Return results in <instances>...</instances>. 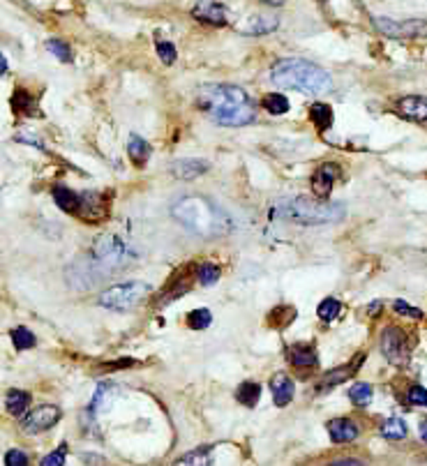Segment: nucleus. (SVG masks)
<instances>
[{"mask_svg":"<svg viewBox=\"0 0 427 466\" xmlns=\"http://www.w3.org/2000/svg\"><path fill=\"white\" fill-rule=\"evenodd\" d=\"M199 107L210 120L225 127H242L256 118V104L245 90L231 83H208L199 88Z\"/></svg>","mask_w":427,"mask_h":466,"instance_id":"nucleus-1","label":"nucleus"},{"mask_svg":"<svg viewBox=\"0 0 427 466\" xmlns=\"http://www.w3.org/2000/svg\"><path fill=\"white\" fill-rule=\"evenodd\" d=\"M271 81L278 88L300 90L305 95H324L333 88L331 74L305 58H282L271 67Z\"/></svg>","mask_w":427,"mask_h":466,"instance_id":"nucleus-2","label":"nucleus"},{"mask_svg":"<svg viewBox=\"0 0 427 466\" xmlns=\"http://www.w3.org/2000/svg\"><path fill=\"white\" fill-rule=\"evenodd\" d=\"M171 215L187 231L201 235V238H218L231 229V222L225 215V210H220V206H215L213 201L203 199V196H185L176 203Z\"/></svg>","mask_w":427,"mask_h":466,"instance_id":"nucleus-3","label":"nucleus"},{"mask_svg":"<svg viewBox=\"0 0 427 466\" xmlns=\"http://www.w3.org/2000/svg\"><path fill=\"white\" fill-rule=\"evenodd\" d=\"M284 215L303 226H321L342 222L346 208L337 201H326L319 196H314V199L312 196H295L284 206Z\"/></svg>","mask_w":427,"mask_h":466,"instance_id":"nucleus-4","label":"nucleus"},{"mask_svg":"<svg viewBox=\"0 0 427 466\" xmlns=\"http://www.w3.org/2000/svg\"><path fill=\"white\" fill-rule=\"evenodd\" d=\"M150 293V286L143 282H123L104 288L100 293V305L114 312H129Z\"/></svg>","mask_w":427,"mask_h":466,"instance_id":"nucleus-5","label":"nucleus"},{"mask_svg":"<svg viewBox=\"0 0 427 466\" xmlns=\"http://www.w3.org/2000/svg\"><path fill=\"white\" fill-rule=\"evenodd\" d=\"M93 259L104 268H123L129 264V249L118 235H100L93 247Z\"/></svg>","mask_w":427,"mask_h":466,"instance_id":"nucleus-6","label":"nucleus"},{"mask_svg":"<svg viewBox=\"0 0 427 466\" xmlns=\"http://www.w3.org/2000/svg\"><path fill=\"white\" fill-rule=\"evenodd\" d=\"M372 23L381 35L390 39H413V37L427 35V21H418V19L395 21V19H388V17H374Z\"/></svg>","mask_w":427,"mask_h":466,"instance_id":"nucleus-7","label":"nucleus"},{"mask_svg":"<svg viewBox=\"0 0 427 466\" xmlns=\"http://www.w3.org/2000/svg\"><path fill=\"white\" fill-rule=\"evenodd\" d=\"M381 353L386 356L390 365L402 367L409 363V342H406V335L399 328L390 326L381 332Z\"/></svg>","mask_w":427,"mask_h":466,"instance_id":"nucleus-8","label":"nucleus"},{"mask_svg":"<svg viewBox=\"0 0 427 466\" xmlns=\"http://www.w3.org/2000/svg\"><path fill=\"white\" fill-rule=\"evenodd\" d=\"M61 420V409L54 404H42L35 406L32 411H28L21 418V430L25 434H39V432H47Z\"/></svg>","mask_w":427,"mask_h":466,"instance_id":"nucleus-9","label":"nucleus"},{"mask_svg":"<svg viewBox=\"0 0 427 466\" xmlns=\"http://www.w3.org/2000/svg\"><path fill=\"white\" fill-rule=\"evenodd\" d=\"M79 210L76 215L85 222H100L109 218V203L102 194L97 192H85L79 196Z\"/></svg>","mask_w":427,"mask_h":466,"instance_id":"nucleus-10","label":"nucleus"},{"mask_svg":"<svg viewBox=\"0 0 427 466\" xmlns=\"http://www.w3.org/2000/svg\"><path fill=\"white\" fill-rule=\"evenodd\" d=\"M192 17L196 21L210 25H227V8L218 0H196L192 8Z\"/></svg>","mask_w":427,"mask_h":466,"instance_id":"nucleus-11","label":"nucleus"},{"mask_svg":"<svg viewBox=\"0 0 427 466\" xmlns=\"http://www.w3.org/2000/svg\"><path fill=\"white\" fill-rule=\"evenodd\" d=\"M397 114L413 123L427 120V97L423 95H406L397 102Z\"/></svg>","mask_w":427,"mask_h":466,"instance_id":"nucleus-12","label":"nucleus"},{"mask_svg":"<svg viewBox=\"0 0 427 466\" xmlns=\"http://www.w3.org/2000/svg\"><path fill=\"white\" fill-rule=\"evenodd\" d=\"M335 178H337V164H321V167L312 176V192H314V196H319V199L331 196Z\"/></svg>","mask_w":427,"mask_h":466,"instance_id":"nucleus-13","label":"nucleus"},{"mask_svg":"<svg viewBox=\"0 0 427 466\" xmlns=\"http://www.w3.org/2000/svg\"><path fill=\"white\" fill-rule=\"evenodd\" d=\"M328 434H331L335 443H349V441H356L358 427L349 418H335L328 423Z\"/></svg>","mask_w":427,"mask_h":466,"instance_id":"nucleus-14","label":"nucleus"},{"mask_svg":"<svg viewBox=\"0 0 427 466\" xmlns=\"http://www.w3.org/2000/svg\"><path fill=\"white\" fill-rule=\"evenodd\" d=\"M363 358H365V353H360V356L353 360L351 365H344V367H337V370H333L331 374H326L324 377V381L319 383V392H326L328 388H333V385H337V383H344L346 379L349 377H353L356 374V370L360 365H363Z\"/></svg>","mask_w":427,"mask_h":466,"instance_id":"nucleus-15","label":"nucleus"},{"mask_svg":"<svg viewBox=\"0 0 427 466\" xmlns=\"http://www.w3.org/2000/svg\"><path fill=\"white\" fill-rule=\"evenodd\" d=\"M271 388H273L275 406H287L293 399L295 385H293V381L287 377V374H275V377L271 379Z\"/></svg>","mask_w":427,"mask_h":466,"instance_id":"nucleus-16","label":"nucleus"},{"mask_svg":"<svg viewBox=\"0 0 427 466\" xmlns=\"http://www.w3.org/2000/svg\"><path fill=\"white\" fill-rule=\"evenodd\" d=\"M206 171H208V162H203V160H178V162H174V167H171V173H174L178 180L199 178V176Z\"/></svg>","mask_w":427,"mask_h":466,"instance_id":"nucleus-17","label":"nucleus"},{"mask_svg":"<svg viewBox=\"0 0 427 466\" xmlns=\"http://www.w3.org/2000/svg\"><path fill=\"white\" fill-rule=\"evenodd\" d=\"M213 464V448L206 445V448H196L187 455H183L176 459L174 466H210Z\"/></svg>","mask_w":427,"mask_h":466,"instance_id":"nucleus-18","label":"nucleus"},{"mask_svg":"<svg viewBox=\"0 0 427 466\" xmlns=\"http://www.w3.org/2000/svg\"><path fill=\"white\" fill-rule=\"evenodd\" d=\"M127 155L136 167H143L150 157V143L143 141L139 134H132L129 136V143H127Z\"/></svg>","mask_w":427,"mask_h":466,"instance_id":"nucleus-19","label":"nucleus"},{"mask_svg":"<svg viewBox=\"0 0 427 466\" xmlns=\"http://www.w3.org/2000/svg\"><path fill=\"white\" fill-rule=\"evenodd\" d=\"M30 395L25 390H10V395L5 397V406H8V411L12 416L17 418H23L25 416V409L30 406Z\"/></svg>","mask_w":427,"mask_h":466,"instance_id":"nucleus-20","label":"nucleus"},{"mask_svg":"<svg viewBox=\"0 0 427 466\" xmlns=\"http://www.w3.org/2000/svg\"><path fill=\"white\" fill-rule=\"evenodd\" d=\"M310 120L317 125L319 132H326V129L333 127V109L324 102H317L310 107Z\"/></svg>","mask_w":427,"mask_h":466,"instance_id":"nucleus-21","label":"nucleus"},{"mask_svg":"<svg viewBox=\"0 0 427 466\" xmlns=\"http://www.w3.org/2000/svg\"><path fill=\"white\" fill-rule=\"evenodd\" d=\"M289 360H291L295 367H314L317 365V351H314V346L310 344H298L289 353Z\"/></svg>","mask_w":427,"mask_h":466,"instance_id":"nucleus-22","label":"nucleus"},{"mask_svg":"<svg viewBox=\"0 0 427 466\" xmlns=\"http://www.w3.org/2000/svg\"><path fill=\"white\" fill-rule=\"evenodd\" d=\"M236 399L247 406V409H252V406H256V402L261 399V385L254 383V381H245V383L238 385V390H236Z\"/></svg>","mask_w":427,"mask_h":466,"instance_id":"nucleus-23","label":"nucleus"},{"mask_svg":"<svg viewBox=\"0 0 427 466\" xmlns=\"http://www.w3.org/2000/svg\"><path fill=\"white\" fill-rule=\"evenodd\" d=\"M54 201L58 203V208L61 210H65V213H74L76 215V210H79V196L72 192V189H67V187H54Z\"/></svg>","mask_w":427,"mask_h":466,"instance_id":"nucleus-24","label":"nucleus"},{"mask_svg":"<svg viewBox=\"0 0 427 466\" xmlns=\"http://www.w3.org/2000/svg\"><path fill=\"white\" fill-rule=\"evenodd\" d=\"M280 21L273 17H259V19H252V23L245 25V28H240V32H245V35H266V32H273L278 30Z\"/></svg>","mask_w":427,"mask_h":466,"instance_id":"nucleus-25","label":"nucleus"},{"mask_svg":"<svg viewBox=\"0 0 427 466\" xmlns=\"http://www.w3.org/2000/svg\"><path fill=\"white\" fill-rule=\"evenodd\" d=\"M261 107H264L268 114L282 116V114H287V111H289V100L284 95H280V93H271V95H266L264 100H261Z\"/></svg>","mask_w":427,"mask_h":466,"instance_id":"nucleus-26","label":"nucleus"},{"mask_svg":"<svg viewBox=\"0 0 427 466\" xmlns=\"http://www.w3.org/2000/svg\"><path fill=\"white\" fill-rule=\"evenodd\" d=\"M12 107H14L17 114H23V116H35V100L25 93V90H17L14 97H12Z\"/></svg>","mask_w":427,"mask_h":466,"instance_id":"nucleus-27","label":"nucleus"},{"mask_svg":"<svg viewBox=\"0 0 427 466\" xmlns=\"http://www.w3.org/2000/svg\"><path fill=\"white\" fill-rule=\"evenodd\" d=\"M381 434H384L386 438H393V441L404 438L406 436V423L399 418H388L384 425H381Z\"/></svg>","mask_w":427,"mask_h":466,"instance_id":"nucleus-28","label":"nucleus"},{"mask_svg":"<svg viewBox=\"0 0 427 466\" xmlns=\"http://www.w3.org/2000/svg\"><path fill=\"white\" fill-rule=\"evenodd\" d=\"M349 399L356 406H367L372 402V385L370 383H353L349 388Z\"/></svg>","mask_w":427,"mask_h":466,"instance_id":"nucleus-29","label":"nucleus"},{"mask_svg":"<svg viewBox=\"0 0 427 466\" xmlns=\"http://www.w3.org/2000/svg\"><path fill=\"white\" fill-rule=\"evenodd\" d=\"M12 342H14L19 351H25V349H30V346H35V335H32L28 328L19 326L12 330Z\"/></svg>","mask_w":427,"mask_h":466,"instance_id":"nucleus-30","label":"nucleus"},{"mask_svg":"<svg viewBox=\"0 0 427 466\" xmlns=\"http://www.w3.org/2000/svg\"><path fill=\"white\" fill-rule=\"evenodd\" d=\"M196 279H199L203 286L215 284V282L220 279V266L210 264V261H206V264H201V266H199V271H196Z\"/></svg>","mask_w":427,"mask_h":466,"instance_id":"nucleus-31","label":"nucleus"},{"mask_svg":"<svg viewBox=\"0 0 427 466\" xmlns=\"http://www.w3.org/2000/svg\"><path fill=\"white\" fill-rule=\"evenodd\" d=\"M210 321H213L210 310H194L187 314V326L192 328V330H203V328L210 326Z\"/></svg>","mask_w":427,"mask_h":466,"instance_id":"nucleus-32","label":"nucleus"},{"mask_svg":"<svg viewBox=\"0 0 427 466\" xmlns=\"http://www.w3.org/2000/svg\"><path fill=\"white\" fill-rule=\"evenodd\" d=\"M47 49L58 58V61H63V63L72 61V49L67 42H63V39H47Z\"/></svg>","mask_w":427,"mask_h":466,"instance_id":"nucleus-33","label":"nucleus"},{"mask_svg":"<svg viewBox=\"0 0 427 466\" xmlns=\"http://www.w3.org/2000/svg\"><path fill=\"white\" fill-rule=\"evenodd\" d=\"M340 310H342L340 300H335V298H326L324 303L319 305L317 314H319V319H321V321H333V319H337Z\"/></svg>","mask_w":427,"mask_h":466,"instance_id":"nucleus-34","label":"nucleus"},{"mask_svg":"<svg viewBox=\"0 0 427 466\" xmlns=\"http://www.w3.org/2000/svg\"><path fill=\"white\" fill-rule=\"evenodd\" d=\"M111 395H114V388H111L109 383H102L100 388H97V392H95V397H93V404H90V411H100V406H104L107 404L109 406V402H111Z\"/></svg>","mask_w":427,"mask_h":466,"instance_id":"nucleus-35","label":"nucleus"},{"mask_svg":"<svg viewBox=\"0 0 427 466\" xmlns=\"http://www.w3.org/2000/svg\"><path fill=\"white\" fill-rule=\"evenodd\" d=\"M157 56L162 58V63L171 65L178 58V54H176V47L171 42H157Z\"/></svg>","mask_w":427,"mask_h":466,"instance_id":"nucleus-36","label":"nucleus"},{"mask_svg":"<svg viewBox=\"0 0 427 466\" xmlns=\"http://www.w3.org/2000/svg\"><path fill=\"white\" fill-rule=\"evenodd\" d=\"M5 466H28V455L19 448H12L5 455Z\"/></svg>","mask_w":427,"mask_h":466,"instance_id":"nucleus-37","label":"nucleus"},{"mask_svg":"<svg viewBox=\"0 0 427 466\" xmlns=\"http://www.w3.org/2000/svg\"><path fill=\"white\" fill-rule=\"evenodd\" d=\"M65 452H67V445L61 443V448L44 457L42 462H39V466H63L65 464Z\"/></svg>","mask_w":427,"mask_h":466,"instance_id":"nucleus-38","label":"nucleus"},{"mask_svg":"<svg viewBox=\"0 0 427 466\" xmlns=\"http://www.w3.org/2000/svg\"><path fill=\"white\" fill-rule=\"evenodd\" d=\"M406 397H409V402L413 406H427V390L423 385H411L409 392H406Z\"/></svg>","mask_w":427,"mask_h":466,"instance_id":"nucleus-39","label":"nucleus"},{"mask_svg":"<svg viewBox=\"0 0 427 466\" xmlns=\"http://www.w3.org/2000/svg\"><path fill=\"white\" fill-rule=\"evenodd\" d=\"M393 310L397 314H404V317H411V319H423V312L411 305H406L404 300H395V303H393Z\"/></svg>","mask_w":427,"mask_h":466,"instance_id":"nucleus-40","label":"nucleus"},{"mask_svg":"<svg viewBox=\"0 0 427 466\" xmlns=\"http://www.w3.org/2000/svg\"><path fill=\"white\" fill-rule=\"evenodd\" d=\"M328 466H363V462H358V459H337V462Z\"/></svg>","mask_w":427,"mask_h":466,"instance_id":"nucleus-41","label":"nucleus"},{"mask_svg":"<svg viewBox=\"0 0 427 466\" xmlns=\"http://www.w3.org/2000/svg\"><path fill=\"white\" fill-rule=\"evenodd\" d=\"M264 5H271V8H282V5L287 3V0H261Z\"/></svg>","mask_w":427,"mask_h":466,"instance_id":"nucleus-42","label":"nucleus"},{"mask_svg":"<svg viewBox=\"0 0 427 466\" xmlns=\"http://www.w3.org/2000/svg\"><path fill=\"white\" fill-rule=\"evenodd\" d=\"M420 438H423V441L427 443V420H423V423H420Z\"/></svg>","mask_w":427,"mask_h":466,"instance_id":"nucleus-43","label":"nucleus"},{"mask_svg":"<svg viewBox=\"0 0 427 466\" xmlns=\"http://www.w3.org/2000/svg\"><path fill=\"white\" fill-rule=\"evenodd\" d=\"M0 67H3V74H8V58H0Z\"/></svg>","mask_w":427,"mask_h":466,"instance_id":"nucleus-44","label":"nucleus"},{"mask_svg":"<svg viewBox=\"0 0 427 466\" xmlns=\"http://www.w3.org/2000/svg\"><path fill=\"white\" fill-rule=\"evenodd\" d=\"M379 310H381V303H374L367 312H370V314H379Z\"/></svg>","mask_w":427,"mask_h":466,"instance_id":"nucleus-45","label":"nucleus"},{"mask_svg":"<svg viewBox=\"0 0 427 466\" xmlns=\"http://www.w3.org/2000/svg\"><path fill=\"white\" fill-rule=\"evenodd\" d=\"M321 3H324V0H321Z\"/></svg>","mask_w":427,"mask_h":466,"instance_id":"nucleus-46","label":"nucleus"}]
</instances>
